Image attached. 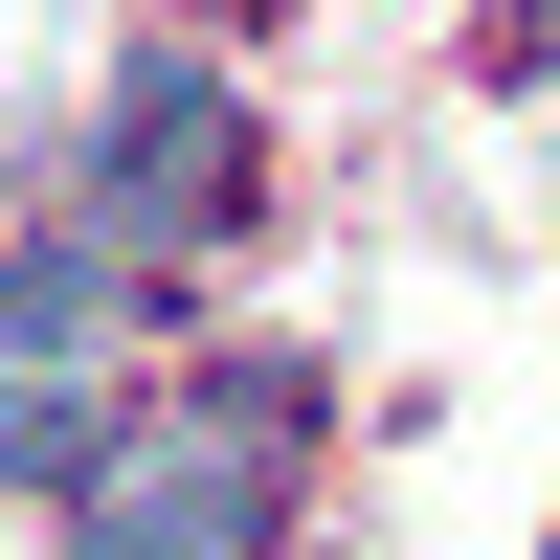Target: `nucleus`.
<instances>
[{"label": "nucleus", "instance_id": "7ed1b4c3", "mask_svg": "<svg viewBox=\"0 0 560 560\" xmlns=\"http://www.w3.org/2000/svg\"><path fill=\"white\" fill-rule=\"evenodd\" d=\"M113 314H135V247H23L0 269V382H90Z\"/></svg>", "mask_w": 560, "mask_h": 560}, {"label": "nucleus", "instance_id": "f257e3e1", "mask_svg": "<svg viewBox=\"0 0 560 560\" xmlns=\"http://www.w3.org/2000/svg\"><path fill=\"white\" fill-rule=\"evenodd\" d=\"M68 560H269V404H179V427H113L68 493Z\"/></svg>", "mask_w": 560, "mask_h": 560}, {"label": "nucleus", "instance_id": "20e7f679", "mask_svg": "<svg viewBox=\"0 0 560 560\" xmlns=\"http://www.w3.org/2000/svg\"><path fill=\"white\" fill-rule=\"evenodd\" d=\"M90 448H113L90 382H0V471H23V493H90Z\"/></svg>", "mask_w": 560, "mask_h": 560}, {"label": "nucleus", "instance_id": "f03ea898", "mask_svg": "<svg viewBox=\"0 0 560 560\" xmlns=\"http://www.w3.org/2000/svg\"><path fill=\"white\" fill-rule=\"evenodd\" d=\"M224 202H247V113H224V68H202V45H135L113 113H90V224H113V247H202Z\"/></svg>", "mask_w": 560, "mask_h": 560}]
</instances>
